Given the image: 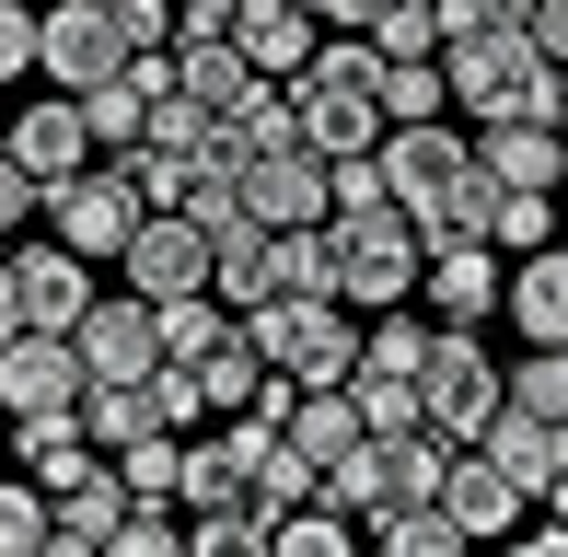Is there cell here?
<instances>
[{
  "instance_id": "1",
  "label": "cell",
  "mask_w": 568,
  "mask_h": 557,
  "mask_svg": "<svg viewBox=\"0 0 568 557\" xmlns=\"http://www.w3.org/2000/svg\"><path fill=\"white\" fill-rule=\"evenodd\" d=\"M372 163H383V198H395L429 244H442V233H487L499 174L476 163V140H464L453 117H395V129L372 140Z\"/></svg>"
},
{
  "instance_id": "2",
  "label": "cell",
  "mask_w": 568,
  "mask_h": 557,
  "mask_svg": "<svg viewBox=\"0 0 568 557\" xmlns=\"http://www.w3.org/2000/svg\"><path fill=\"white\" fill-rule=\"evenodd\" d=\"M418 256H429V233L395 210V198L325 210V278H337L348 314H395V302H418Z\"/></svg>"
},
{
  "instance_id": "3",
  "label": "cell",
  "mask_w": 568,
  "mask_h": 557,
  "mask_svg": "<svg viewBox=\"0 0 568 557\" xmlns=\"http://www.w3.org/2000/svg\"><path fill=\"white\" fill-rule=\"evenodd\" d=\"M291 117H302V140H314L325 163L372 151V140H383V47H372V36L314 47V59L291 70Z\"/></svg>"
},
{
  "instance_id": "4",
  "label": "cell",
  "mask_w": 568,
  "mask_h": 557,
  "mask_svg": "<svg viewBox=\"0 0 568 557\" xmlns=\"http://www.w3.org/2000/svg\"><path fill=\"white\" fill-rule=\"evenodd\" d=\"M442 82H453L464 129H487V117H557V59L523 36V23H499V36H453L442 47Z\"/></svg>"
},
{
  "instance_id": "5",
  "label": "cell",
  "mask_w": 568,
  "mask_h": 557,
  "mask_svg": "<svg viewBox=\"0 0 568 557\" xmlns=\"http://www.w3.org/2000/svg\"><path fill=\"white\" fill-rule=\"evenodd\" d=\"M244 337H255V361H267L278 384H348V361H359V325H348L337 291H267V302H244Z\"/></svg>"
},
{
  "instance_id": "6",
  "label": "cell",
  "mask_w": 568,
  "mask_h": 557,
  "mask_svg": "<svg viewBox=\"0 0 568 557\" xmlns=\"http://www.w3.org/2000/svg\"><path fill=\"white\" fill-rule=\"evenodd\" d=\"M0 302H12V337L23 325H47V337H70V325H82V302H93V256H70L59 233H12L0 244Z\"/></svg>"
},
{
  "instance_id": "7",
  "label": "cell",
  "mask_w": 568,
  "mask_h": 557,
  "mask_svg": "<svg viewBox=\"0 0 568 557\" xmlns=\"http://www.w3.org/2000/svg\"><path fill=\"white\" fill-rule=\"evenodd\" d=\"M418 407L442 442H476L499 418V361L476 348V325H429V361H418Z\"/></svg>"
},
{
  "instance_id": "8",
  "label": "cell",
  "mask_w": 568,
  "mask_h": 557,
  "mask_svg": "<svg viewBox=\"0 0 568 557\" xmlns=\"http://www.w3.org/2000/svg\"><path fill=\"white\" fill-rule=\"evenodd\" d=\"M47 233H59L70 256H93V267H116V244L140 233V198H128V174L105 163V151H93L82 174H59V186H47Z\"/></svg>"
},
{
  "instance_id": "9",
  "label": "cell",
  "mask_w": 568,
  "mask_h": 557,
  "mask_svg": "<svg viewBox=\"0 0 568 557\" xmlns=\"http://www.w3.org/2000/svg\"><path fill=\"white\" fill-rule=\"evenodd\" d=\"M116 59H128V36H116V0H36V82L93 93Z\"/></svg>"
},
{
  "instance_id": "10",
  "label": "cell",
  "mask_w": 568,
  "mask_h": 557,
  "mask_svg": "<svg viewBox=\"0 0 568 557\" xmlns=\"http://www.w3.org/2000/svg\"><path fill=\"white\" fill-rule=\"evenodd\" d=\"M499 278H510V256L487 233H442L418 256V302H429V325H487L499 314Z\"/></svg>"
},
{
  "instance_id": "11",
  "label": "cell",
  "mask_w": 568,
  "mask_h": 557,
  "mask_svg": "<svg viewBox=\"0 0 568 557\" xmlns=\"http://www.w3.org/2000/svg\"><path fill=\"white\" fill-rule=\"evenodd\" d=\"M70 348H82L93 384H116V372H163V314H151V291H93L82 325H70Z\"/></svg>"
},
{
  "instance_id": "12",
  "label": "cell",
  "mask_w": 568,
  "mask_h": 557,
  "mask_svg": "<svg viewBox=\"0 0 568 557\" xmlns=\"http://www.w3.org/2000/svg\"><path fill=\"white\" fill-rule=\"evenodd\" d=\"M0 151H12L36 186L82 174V163H93V117H82V93H59V82H47L36 105H12V117H0Z\"/></svg>"
},
{
  "instance_id": "13",
  "label": "cell",
  "mask_w": 568,
  "mask_h": 557,
  "mask_svg": "<svg viewBox=\"0 0 568 557\" xmlns=\"http://www.w3.org/2000/svg\"><path fill=\"white\" fill-rule=\"evenodd\" d=\"M116 278H128V291H151V302L210 291V233H197L186 210H140V233L116 244Z\"/></svg>"
},
{
  "instance_id": "14",
  "label": "cell",
  "mask_w": 568,
  "mask_h": 557,
  "mask_svg": "<svg viewBox=\"0 0 568 557\" xmlns=\"http://www.w3.org/2000/svg\"><path fill=\"white\" fill-rule=\"evenodd\" d=\"M82 348L47 337V325H23V337H0V418H36V407H82Z\"/></svg>"
},
{
  "instance_id": "15",
  "label": "cell",
  "mask_w": 568,
  "mask_h": 557,
  "mask_svg": "<svg viewBox=\"0 0 568 557\" xmlns=\"http://www.w3.org/2000/svg\"><path fill=\"white\" fill-rule=\"evenodd\" d=\"M499 314L523 325L534 348H568V233H546L534 256H510V278H499Z\"/></svg>"
},
{
  "instance_id": "16",
  "label": "cell",
  "mask_w": 568,
  "mask_h": 557,
  "mask_svg": "<svg viewBox=\"0 0 568 557\" xmlns=\"http://www.w3.org/2000/svg\"><path fill=\"white\" fill-rule=\"evenodd\" d=\"M174 93H186L197 117H221V129H232V117L267 93V70H255L232 36H186V47H174Z\"/></svg>"
},
{
  "instance_id": "17",
  "label": "cell",
  "mask_w": 568,
  "mask_h": 557,
  "mask_svg": "<svg viewBox=\"0 0 568 557\" xmlns=\"http://www.w3.org/2000/svg\"><path fill=\"white\" fill-rule=\"evenodd\" d=\"M116 523H128L116 465H93V476H70V488H47V557H105Z\"/></svg>"
},
{
  "instance_id": "18",
  "label": "cell",
  "mask_w": 568,
  "mask_h": 557,
  "mask_svg": "<svg viewBox=\"0 0 568 557\" xmlns=\"http://www.w3.org/2000/svg\"><path fill=\"white\" fill-rule=\"evenodd\" d=\"M476 453H487V465H499V476H510L523 499H546V476L568 465V429H557V418H534V407H510V395H499V418L476 429Z\"/></svg>"
},
{
  "instance_id": "19",
  "label": "cell",
  "mask_w": 568,
  "mask_h": 557,
  "mask_svg": "<svg viewBox=\"0 0 568 557\" xmlns=\"http://www.w3.org/2000/svg\"><path fill=\"white\" fill-rule=\"evenodd\" d=\"M12 429V465L36 476V488H70V476H93L105 453H93V429H82V407H36V418H0Z\"/></svg>"
},
{
  "instance_id": "20",
  "label": "cell",
  "mask_w": 568,
  "mask_h": 557,
  "mask_svg": "<svg viewBox=\"0 0 568 557\" xmlns=\"http://www.w3.org/2000/svg\"><path fill=\"white\" fill-rule=\"evenodd\" d=\"M442 512H453V523H464V535H476V546H487V535H510V523H523V512H534V499H523V488H510V476H499V465H487V453H476V442H453V465H442Z\"/></svg>"
},
{
  "instance_id": "21",
  "label": "cell",
  "mask_w": 568,
  "mask_h": 557,
  "mask_svg": "<svg viewBox=\"0 0 568 557\" xmlns=\"http://www.w3.org/2000/svg\"><path fill=\"white\" fill-rule=\"evenodd\" d=\"M476 163L499 174V186H557L568 117H487V129H476Z\"/></svg>"
},
{
  "instance_id": "22",
  "label": "cell",
  "mask_w": 568,
  "mask_h": 557,
  "mask_svg": "<svg viewBox=\"0 0 568 557\" xmlns=\"http://www.w3.org/2000/svg\"><path fill=\"white\" fill-rule=\"evenodd\" d=\"M232 47H244L267 82H291V70L325 47V36H314V0H244V12H232Z\"/></svg>"
},
{
  "instance_id": "23",
  "label": "cell",
  "mask_w": 568,
  "mask_h": 557,
  "mask_svg": "<svg viewBox=\"0 0 568 557\" xmlns=\"http://www.w3.org/2000/svg\"><path fill=\"white\" fill-rule=\"evenodd\" d=\"M186 384H197V407H210V418H232V407H255V395H267V361H255L244 314H232L221 337H210V348L186 361Z\"/></svg>"
},
{
  "instance_id": "24",
  "label": "cell",
  "mask_w": 568,
  "mask_h": 557,
  "mask_svg": "<svg viewBox=\"0 0 568 557\" xmlns=\"http://www.w3.org/2000/svg\"><path fill=\"white\" fill-rule=\"evenodd\" d=\"M82 429H93V453L140 442V429H174V418H163V372H116V384H82Z\"/></svg>"
},
{
  "instance_id": "25",
  "label": "cell",
  "mask_w": 568,
  "mask_h": 557,
  "mask_svg": "<svg viewBox=\"0 0 568 557\" xmlns=\"http://www.w3.org/2000/svg\"><path fill=\"white\" fill-rule=\"evenodd\" d=\"M359 546H383V557H464L476 535H464L442 499H406V512H372V523H359Z\"/></svg>"
},
{
  "instance_id": "26",
  "label": "cell",
  "mask_w": 568,
  "mask_h": 557,
  "mask_svg": "<svg viewBox=\"0 0 568 557\" xmlns=\"http://www.w3.org/2000/svg\"><path fill=\"white\" fill-rule=\"evenodd\" d=\"M359 546V512H337V499H291V512H267V557H348Z\"/></svg>"
},
{
  "instance_id": "27",
  "label": "cell",
  "mask_w": 568,
  "mask_h": 557,
  "mask_svg": "<svg viewBox=\"0 0 568 557\" xmlns=\"http://www.w3.org/2000/svg\"><path fill=\"white\" fill-rule=\"evenodd\" d=\"M105 465H116L128 499H186V429H140V442H116Z\"/></svg>"
},
{
  "instance_id": "28",
  "label": "cell",
  "mask_w": 568,
  "mask_h": 557,
  "mask_svg": "<svg viewBox=\"0 0 568 557\" xmlns=\"http://www.w3.org/2000/svg\"><path fill=\"white\" fill-rule=\"evenodd\" d=\"M546 233H557V186H499L487 198V244L499 256H534Z\"/></svg>"
},
{
  "instance_id": "29",
  "label": "cell",
  "mask_w": 568,
  "mask_h": 557,
  "mask_svg": "<svg viewBox=\"0 0 568 557\" xmlns=\"http://www.w3.org/2000/svg\"><path fill=\"white\" fill-rule=\"evenodd\" d=\"M395 117H453L442 47H429V59H383V129H395Z\"/></svg>"
},
{
  "instance_id": "30",
  "label": "cell",
  "mask_w": 568,
  "mask_h": 557,
  "mask_svg": "<svg viewBox=\"0 0 568 557\" xmlns=\"http://www.w3.org/2000/svg\"><path fill=\"white\" fill-rule=\"evenodd\" d=\"M499 395H510V407H534V418H557V429H568V348H523V361L499 372Z\"/></svg>"
},
{
  "instance_id": "31",
  "label": "cell",
  "mask_w": 568,
  "mask_h": 557,
  "mask_svg": "<svg viewBox=\"0 0 568 557\" xmlns=\"http://www.w3.org/2000/svg\"><path fill=\"white\" fill-rule=\"evenodd\" d=\"M186 557H267V512L232 499V512H186Z\"/></svg>"
},
{
  "instance_id": "32",
  "label": "cell",
  "mask_w": 568,
  "mask_h": 557,
  "mask_svg": "<svg viewBox=\"0 0 568 557\" xmlns=\"http://www.w3.org/2000/svg\"><path fill=\"white\" fill-rule=\"evenodd\" d=\"M418 361H429V325L395 302V314H372V337H359V361H348V372H418Z\"/></svg>"
},
{
  "instance_id": "33",
  "label": "cell",
  "mask_w": 568,
  "mask_h": 557,
  "mask_svg": "<svg viewBox=\"0 0 568 557\" xmlns=\"http://www.w3.org/2000/svg\"><path fill=\"white\" fill-rule=\"evenodd\" d=\"M0 557H47V488L0 476Z\"/></svg>"
},
{
  "instance_id": "34",
  "label": "cell",
  "mask_w": 568,
  "mask_h": 557,
  "mask_svg": "<svg viewBox=\"0 0 568 557\" xmlns=\"http://www.w3.org/2000/svg\"><path fill=\"white\" fill-rule=\"evenodd\" d=\"M372 47L383 59H429V47H442V12H429V0H395V12H372Z\"/></svg>"
},
{
  "instance_id": "35",
  "label": "cell",
  "mask_w": 568,
  "mask_h": 557,
  "mask_svg": "<svg viewBox=\"0 0 568 557\" xmlns=\"http://www.w3.org/2000/svg\"><path fill=\"white\" fill-rule=\"evenodd\" d=\"M314 488H325V476L302 465L291 442H267V465H255V512H291V499H314Z\"/></svg>"
},
{
  "instance_id": "36",
  "label": "cell",
  "mask_w": 568,
  "mask_h": 557,
  "mask_svg": "<svg viewBox=\"0 0 568 557\" xmlns=\"http://www.w3.org/2000/svg\"><path fill=\"white\" fill-rule=\"evenodd\" d=\"M36 221H47V186L12 163V151H0V244H12V233H36Z\"/></svg>"
},
{
  "instance_id": "37",
  "label": "cell",
  "mask_w": 568,
  "mask_h": 557,
  "mask_svg": "<svg viewBox=\"0 0 568 557\" xmlns=\"http://www.w3.org/2000/svg\"><path fill=\"white\" fill-rule=\"evenodd\" d=\"M442 12V47L453 36H499V23H523V0H429Z\"/></svg>"
},
{
  "instance_id": "38",
  "label": "cell",
  "mask_w": 568,
  "mask_h": 557,
  "mask_svg": "<svg viewBox=\"0 0 568 557\" xmlns=\"http://www.w3.org/2000/svg\"><path fill=\"white\" fill-rule=\"evenodd\" d=\"M36 70V0H0V82Z\"/></svg>"
},
{
  "instance_id": "39",
  "label": "cell",
  "mask_w": 568,
  "mask_h": 557,
  "mask_svg": "<svg viewBox=\"0 0 568 557\" xmlns=\"http://www.w3.org/2000/svg\"><path fill=\"white\" fill-rule=\"evenodd\" d=\"M116 36H128V59H140V47H174V0H116Z\"/></svg>"
},
{
  "instance_id": "40",
  "label": "cell",
  "mask_w": 568,
  "mask_h": 557,
  "mask_svg": "<svg viewBox=\"0 0 568 557\" xmlns=\"http://www.w3.org/2000/svg\"><path fill=\"white\" fill-rule=\"evenodd\" d=\"M232 12H244V0H174V47L186 36H232Z\"/></svg>"
},
{
  "instance_id": "41",
  "label": "cell",
  "mask_w": 568,
  "mask_h": 557,
  "mask_svg": "<svg viewBox=\"0 0 568 557\" xmlns=\"http://www.w3.org/2000/svg\"><path fill=\"white\" fill-rule=\"evenodd\" d=\"M523 36L546 47V59H568V0H523Z\"/></svg>"
},
{
  "instance_id": "42",
  "label": "cell",
  "mask_w": 568,
  "mask_h": 557,
  "mask_svg": "<svg viewBox=\"0 0 568 557\" xmlns=\"http://www.w3.org/2000/svg\"><path fill=\"white\" fill-rule=\"evenodd\" d=\"M372 12H395V0H314V23H337V36H372Z\"/></svg>"
},
{
  "instance_id": "43",
  "label": "cell",
  "mask_w": 568,
  "mask_h": 557,
  "mask_svg": "<svg viewBox=\"0 0 568 557\" xmlns=\"http://www.w3.org/2000/svg\"><path fill=\"white\" fill-rule=\"evenodd\" d=\"M534 512H546V523H568V465L546 476V499H534Z\"/></svg>"
},
{
  "instance_id": "44",
  "label": "cell",
  "mask_w": 568,
  "mask_h": 557,
  "mask_svg": "<svg viewBox=\"0 0 568 557\" xmlns=\"http://www.w3.org/2000/svg\"><path fill=\"white\" fill-rule=\"evenodd\" d=\"M557 117H568V59H557Z\"/></svg>"
},
{
  "instance_id": "45",
  "label": "cell",
  "mask_w": 568,
  "mask_h": 557,
  "mask_svg": "<svg viewBox=\"0 0 568 557\" xmlns=\"http://www.w3.org/2000/svg\"><path fill=\"white\" fill-rule=\"evenodd\" d=\"M557 198H568V163H557Z\"/></svg>"
},
{
  "instance_id": "46",
  "label": "cell",
  "mask_w": 568,
  "mask_h": 557,
  "mask_svg": "<svg viewBox=\"0 0 568 557\" xmlns=\"http://www.w3.org/2000/svg\"><path fill=\"white\" fill-rule=\"evenodd\" d=\"M557 233H568V221H557Z\"/></svg>"
}]
</instances>
